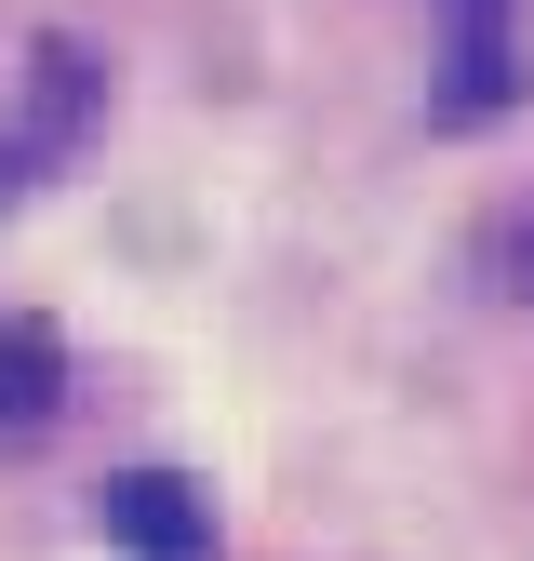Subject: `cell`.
<instances>
[{
	"instance_id": "1",
	"label": "cell",
	"mask_w": 534,
	"mask_h": 561,
	"mask_svg": "<svg viewBox=\"0 0 534 561\" xmlns=\"http://www.w3.org/2000/svg\"><path fill=\"white\" fill-rule=\"evenodd\" d=\"M94 522H107V548H134V561H214V508H200L174 468H120L107 495H94Z\"/></svg>"
},
{
	"instance_id": "2",
	"label": "cell",
	"mask_w": 534,
	"mask_h": 561,
	"mask_svg": "<svg viewBox=\"0 0 534 561\" xmlns=\"http://www.w3.org/2000/svg\"><path fill=\"white\" fill-rule=\"evenodd\" d=\"M67 414V347L54 321H0V442H40Z\"/></svg>"
}]
</instances>
